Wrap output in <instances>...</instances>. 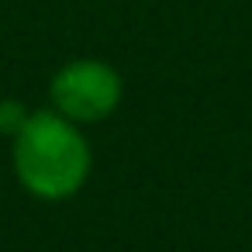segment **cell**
I'll return each instance as SVG.
<instances>
[{"label": "cell", "mask_w": 252, "mask_h": 252, "mask_svg": "<svg viewBox=\"0 0 252 252\" xmlns=\"http://www.w3.org/2000/svg\"><path fill=\"white\" fill-rule=\"evenodd\" d=\"M25 121H28V114H25V107L18 100H4V104H0V131L18 135Z\"/></svg>", "instance_id": "cell-3"}, {"label": "cell", "mask_w": 252, "mask_h": 252, "mask_svg": "<svg viewBox=\"0 0 252 252\" xmlns=\"http://www.w3.org/2000/svg\"><path fill=\"white\" fill-rule=\"evenodd\" d=\"M14 166L32 193L59 200L83 187L90 173V149L69 118L59 111H38L28 114L14 135Z\"/></svg>", "instance_id": "cell-1"}, {"label": "cell", "mask_w": 252, "mask_h": 252, "mask_svg": "<svg viewBox=\"0 0 252 252\" xmlns=\"http://www.w3.org/2000/svg\"><path fill=\"white\" fill-rule=\"evenodd\" d=\"M121 100V76L97 59H76L52 76V104L63 118L100 121Z\"/></svg>", "instance_id": "cell-2"}]
</instances>
